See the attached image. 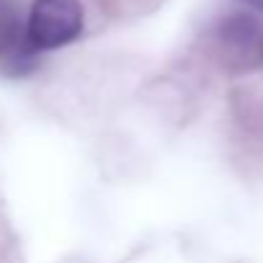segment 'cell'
<instances>
[{
  "instance_id": "1",
  "label": "cell",
  "mask_w": 263,
  "mask_h": 263,
  "mask_svg": "<svg viewBox=\"0 0 263 263\" xmlns=\"http://www.w3.org/2000/svg\"><path fill=\"white\" fill-rule=\"evenodd\" d=\"M29 39L39 52L60 49L83 34L85 16L80 0H34L29 16Z\"/></svg>"
},
{
  "instance_id": "3",
  "label": "cell",
  "mask_w": 263,
  "mask_h": 263,
  "mask_svg": "<svg viewBox=\"0 0 263 263\" xmlns=\"http://www.w3.org/2000/svg\"><path fill=\"white\" fill-rule=\"evenodd\" d=\"M219 42L232 57H253L255 52L263 54V34L260 24L248 13H230L219 24Z\"/></svg>"
},
{
  "instance_id": "4",
  "label": "cell",
  "mask_w": 263,
  "mask_h": 263,
  "mask_svg": "<svg viewBox=\"0 0 263 263\" xmlns=\"http://www.w3.org/2000/svg\"><path fill=\"white\" fill-rule=\"evenodd\" d=\"M245 6H250L253 11H258V13H263V0H242Z\"/></svg>"
},
{
  "instance_id": "2",
  "label": "cell",
  "mask_w": 263,
  "mask_h": 263,
  "mask_svg": "<svg viewBox=\"0 0 263 263\" xmlns=\"http://www.w3.org/2000/svg\"><path fill=\"white\" fill-rule=\"evenodd\" d=\"M36 62L39 49L29 39V26L18 0H0V72L26 75Z\"/></svg>"
}]
</instances>
